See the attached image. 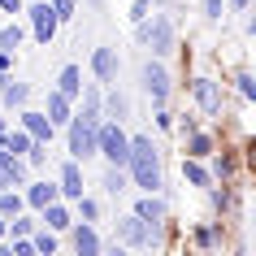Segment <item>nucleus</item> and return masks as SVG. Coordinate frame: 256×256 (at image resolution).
<instances>
[{
	"mask_svg": "<svg viewBox=\"0 0 256 256\" xmlns=\"http://www.w3.org/2000/svg\"><path fill=\"white\" fill-rule=\"evenodd\" d=\"M92 74H96L100 87L118 82V48H96L92 52Z\"/></svg>",
	"mask_w": 256,
	"mask_h": 256,
	"instance_id": "12",
	"label": "nucleus"
},
{
	"mask_svg": "<svg viewBox=\"0 0 256 256\" xmlns=\"http://www.w3.org/2000/svg\"><path fill=\"white\" fill-rule=\"evenodd\" d=\"M56 92L70 96V100H78V92H82V70H78V66H66L61 74H56Z\"/></svg>",
	"mask_w": 256,
	"mask_h": 256,
	"instance_id": "20",
	"label": "nucleus"
},
{
	"mask_svg": "<svg viewBox=\"0 0 256 256\" xmlns=\"http://www.w3.org/2000/svg\"><path fill=\"white\" fill-rule=\"evenodd\" d=\"M148 4H152V0H135V9H130V18H135V22H139V18H148Z\"/></svg>",
	"mask_w": 256,
	"mask_h": 256,
	"instance_id": "34",
	"label": "nucleus"
},
{
	"mask_svg": "<svg viewBox=\"0 0 256 256\" xmlns=\"http://www.w3.org/2000/svg\"><path fill=\"white\" fill-rule=\"evenodd\" d=\"M100 104H104V118H113V122H126V113H130V104H126V96L108 82V92H100Z\"/></svg>",
	"mask_w": 256,
	"mask_h": 256,
	"instance_id": "18",
	"label": "nucleus"
},
{
	"mask_svg": "<svg viewBox=\"0 0 256 256\" xmlns=\"http://www.w3.org/2000/svg\"><path fill=\"white\" fill-rule=\"evenodd\" d=\"M191 92H196V104L204 108V113H208V118H217V113H222V87H217L213 78H191Z\"/></svg>",
	"mask_w": 256,
	"mask_h": 256,
	"instance_id": "10",
	"label": "nucleus"
},
{
	"mask_svg": "<svg viewBox=\"0 0 256 256\" xmlns=\"http://www.w3.org/2000/svg\"><path fill=\"white\" fill-rule=\"evenodd\" d=\"M30 144H35V139L26 135V130H22V126H18V130H4V135H0V148L4 152H14V156H26V148Z\"/></svg>",
	"mask_w": 256,
	"mask_h": 256,
	"instance_id": "22",
	"label": "nucleus"
},
{
	"mask_svg": "<svg viewBox=\"0 0 256 256\" xmlns=\"http://www.w3.org/2000/svg\"><path fill=\"white\" fill-rule=\"evenodd\" d=\"M217 239H222V226H200L196 230V243L200 248H217Z\"/></svg>",
	"mask_w": 256,
	"mask_h": 256,
	"instance_id": "30",
	"label": "nucleus"
},
{
	"mask_svg": "<svg viewBox=\"0 0 256 256\" xmlns=\"http://www.w3.org/2000/svg\"><path fill=\"white\" fill-rule=\"evenodd\" d=\"M4 130H9V122H4V118H0V135H4Z\"/></svg>",
	"mask_w": 256,
	"mask_h": 256,
	"instance_id": "36",
	"label": "nucleus"
},
{
	"mask_svg": "<svg viewBox=\"0 0 256 256\" xmlns=\"http://www.w3.org/2000/svg\"><path fill=\"white\" fill-rule=\"evenodd\" d=\"M52 4V14H56V22H70V18L78 14V0H48Z\"/></svg>",
	"mask_w": 256,
	"mask_h": 256,
	"instance_id": "29",
	"label": "nucleus"
},
{
	"mask_svg": "<svg viewBox=\"0 0 256 256\" xmlns=\"http://www.w3.org/2000/svg\"><path fill=\"white\" fill-rule=\"evenodd\" d=\"M22 40H26V30L18 26V22L0 26V52H18V48H22Z\"/></svg>",
	"mask_w": 256,
	"mask_h": 256,
	"instance_id": "27",
	"label": "nucleus"
},
{
	"mask_svg": "<svg viewBox=\"0 0 256 256\" xmlns=\"http://www.w3.org/2000/svg\"><path fill=\"white\" fill-rule=\"evenodd\" d=\"M22 200H26V208H35V213H40L44 204L61 200V191H56V182H48V178H40V182H22Z\"/></svg>",
	"mask_w": 256,
	"mask_h": 256,
	"instance_id": "13",
	"label": "nucleus"
},
{
	"mask_svg": "<svg viewBox=\"0 0 256 256\" xmlns=\"http://www.w3.org/2000/svg\"><path fill=\"white\" fill-rule=\"evenodd\" d=\"M44 118H48L56 130H61V126L74 118V100H70V96H61V92L52 87V92H48V104H44Z\"/></svg>",
	"mask_w": 256,
	"mask_h": 256,
	"instance_id": "16",
	"label": "nucleus"
},
{
	"mask_svg": "<svg viewBox=\"0 0 256 256\" xmlns=\"http://www.w3.org/2000/svg\"><path fill=\"white\" fill-rule=\"evenodd\" d=\"M182 178H187L191 187H213L208 165H204V161H191V156H182Z\"/></svg>",
	"mask_w": 256,
	"mask_h": 256,
	"instance_id": "21",
	"label": "nucleus"
},
{
	"mask_svg": "<svg viewBox=\"0 0 256 256\" xmlns=\"http://www.w3.org/2000/svg\"><path fill=\"white\" fill-rule=\"evenodd\" d=\"M0 100H4V108L14 113V108H22L30 100V82H18V78H9L4 87H0Z\"/></svg>",
	"mask_w": 256,
	"mask_h": 256,
	"instance_id": "19",
	"label": "nucleus"
},
{
	"mask_svg": "<svg viewBox=\"0 0 256 256\" xmlns=\"http://www.w3.org/2000/svg\"><path fill=\"white\" fill-rule=\"evenodd\" d=\"M135 217H144V222L156 230V226H165L170 208H165V200L156 196V191H144V196H139V204H135Z\"/></svg>",
	"mask_w": 256,
	"mask_h": 256,
	"instance_id": "14",
	"label": "nucleus"
},
{
	"mask_svg": "<svg viewBox=\"0 0 256 256\" xmlns=\"http://www.w3.org/2000/svg\"><path fill=\"white\" fill-rule=\"evenodd\" d=\"M74 213H78V222H100V204H96L92 196L82 191L78 200H74Z\"/></svg>",
	"mask_w": 256,
	"mask_h": 256,
	"instance_id": "28",
	"label": "nucleus"
},
{
	"mask_svg": "<svg viewBox=\"0 0 256 256\" xmlns=\"http://www.w3.org/2000/svg\"><path fill=\"white\" fill-rule=\"evenodd\" d=\"M30 248H35L40 256H52V252H56V230L35 226V230H30Z\"/></svg>",
	"mask_w": 256,
	"mask_h": 256,
	"instance_id": "24",
	"label": "nucleus"
},
{
	"mask_svg": "<svg viewBox=\"0 0 256 256\" xmlns=\"http://www.w3.org/2000/svg\"><path fill=\"white\" fill-rule=\"evenodd\" d=\"M56 191H61V200H70V204L87 191V187H82V161H74V156H70V161L61 165V174H56Z\"/></svg>",
	"mask_w": 256,
	"mask_h": 256,
	"instance_id": "8",
	"label": "nucleus"
},
{
	"mask_svg": "<svg viewBox=\"0 0 256 256\" xmlns=\"http://www.w3.org/2000/svg\"><path fill=\"white\" fill-rule=\"evenodd\" d=\"M18 122H22V130H26L30 139H40V144H52L56 126H52L48 118H44L40 108H26V104H22V108H18Z\"/></svg>",
	"mask_w": 256,
	"mask_h": 256,
	"instance_id": "9",
	"label": "nucleus"
},
{
	"mask_svg": "<svg viewBox=\"0 0 256 256\" xmlns=\"http://www.w3.org/2000/svg\"><path fill=\"white\" fill-rule=\"evenodd\" d=\"M0 243H4V217H0Z\"/></svg>",
	"mask_w": 256,
	"mask_h": 256,
	"instance_id": "38",
	"label": "nucleus"
},
{
	"mask_svg": "<svg viewBox=\"0 0 256 256\" xmlns=\"http://www.w3.org/2000/svg\"><path fill=\"white\" fill-rule=\"evenodd\" d=\"M40 226L56 230V234H66V230L74 226V213H70V204H66V200H52V204H44V208H40Z\"/></svg>",
	"mask_w": 256,
	"mask_h": 256,
	"instance_id": "15",
	"label": "nucleus"
},
{
	"mask_svg": "<svg viewBox=\"0 0 256 256\" xmlns=\"http://www.w3.org/2000/svg\"><path fill=\"white\" fill-rule=\"evenodd\" d=\"M126 174H130V187L139 191H161V152L148 135H130V156H126Z\"/></svg>",
	"mask_w": 256,
	"mask_h": 256,
	"instance_id": "1",
	"label": "nucleus"
},
{
	"mask_svg": "<svg viewBox=\"0 0 256 256\" xmlns=\"http://www.w3.org/2000/svg\"><path fill=\"white\" fill-rule=\"evenodd\" d=\"M234 156H230V152H213V165H208V174L213 178H222V182H230V178H234Z\"/></svg>",
	"mask_w": 256,
	"mask_h": 256,
	"instance_id": "26",
	"label": "nucleus"
},
{
	"mask_svg": "<svg viewBox=\"0 0 256 256\" xmlns=\"http://www.w3.org/2000/svg\"><path fill=\"white\" fill-rule=\"evenodd\" d=\"M170 87H174V82H170V70H165L161 61H148V66H144V92L152 96V104H165V100H170Z\"/></svg>",
	"mask_w": 256,
	"mask_h": 256,
	"instance_id": "7",
	"label": "nucleus"
},
{
	"mask_svg": "<svg viewBox=\"0 0 256 256\" xmlns=\"http://www.w3.org/2000/svg\"><path fill=\"white\" fill-rule=\"evenodd\" d=\"M96 156H104L108 165H126V156H130V135L122 130V122L104 118L96 126Z\"/></svg>",
	"mask_w": 256,
	"mask_h": 256,
	"instance_id": "2",
	"label": "nucleus"
},
{
	"mask_svg": "<svg viewBox=\"0 0 256 256\" xmlns=\"http://www.w3.org/2000/svg\"><path fill=\"white\" fill-rule=\"evenodd\" d=\"M126 187H130V174H126V165H108V170H104V191H108V196H122Z\"/></svg>",
	"mask_w": 256,
	"mask_h": 256,
	"instance_id": "23",
	"label": "nucleus"
},
{
	"mask_svg": "<svg viewBox=\"0 0 256 256\" xmlns=\"http://www.w3.org/2000/svg\"><path fill=\"white\" fill-rule=\"evenodd\" d=\"M4 82H9V74H4V70H0V87H4Z\"/></svg>",
	"mask_w": 256,
	"mask_h": 256,
	"instance_id": "37",
	"label": "nucleus"
},
{
	"mask_svg": "<svg viewBox=\"0 0 256 256\" xmlns=\"http://www.w3.org/2000/svg\"><path fill=\"white\" fill-rule=\"evenodd\" d=\"M139 44L152 48V56H170V52H174V26H170V18L156 14L152 22H148V18H139Z\"/></svg>",
	"mask_w": 256,
	"mask_h": 256,
	"instance_id": "3",
	"label": "nucleus"
},
{
	"mask_svg": "<svg viewBox=\"0 0 256 256\" xmlns=\"http://www.w3.org/2000/svg\"><path fill=\"white\" fill-rule=\"evenodd\" d=\"M96 126L100 122H82L78 113L66 122V144H70V156L74 161H92L96 156Z\"/></svg>",
	"mask_w": 256,
	"mask_h": 256,
	"instance_id": "4",
	"label": "nucleus"
},
{
	"mask_svg": "<svg viewBox=\"0 0 256 256\" xmlns=\"http://www.w3.org/2000/svg\"><path fill=\"white\" fill-rule=\"evenodd\" d=\"M239 92H243V100H256V82H252V74H239Z\"/></svg>",
	"mask_w": 256,
	"mask_h": 256,
	"instance_id": "31",
	"label": "nucleus"
},
{
	"mask_svg": "<svg viewBox=\"0 0 256 256\" xmlns=\"http://www.w3.org/2000/svg\"><path fill=\"white\" fill-rule=\"evenodd\" d=\"M118 243L122 248H152V226L144 222V217H122L118 222Z\"/></svg>",
	"mask_w": 256,
	"mask_h": 256,
	"instance_id": "6",
	"label": "nucleus"
},
{
	"mask_svg": "<svg viewBox=\"0 0 256 256\" xmlns=\"http://www.w3.org/2000/svg\"><path fill=\"white\" fill-rule=\"evenodd\" d=\"M213 152H217L213 135H204L200 126H196V130H191V135H187V152H182V156H191V161H208Z\"/></svg>",
	"mask_w": 256,
	"mask_h": 256,
	"instance_id": "17",
	"label": "nucleus"
},
{
	"mask_svg": "<svg viewBox=\"0 0 256 256\" xmlns=\"http://www.w3.org/2000/svg\"><path fill=\"white\" fill-rule=\"evenodd\" d=\"M26 9V0H0V14H9V18H18Z\"/></svg>",
	"mask_w": 256,
	"mask_h": 256,
	"instance_id": "32",
	"label": "nucleus"
},
{
	"mask_svg": "<svg viewBox=\"0 0 256 256\" xmlns=\"http://www.w3.org/2000/svg\"><path fill=\"white\" fill-rule=\"evenodd\" d=\"M22 14L30 18V35H35V44H44V48H48V44L56 40V26H61V22H56V14H52V4H48V0H30Z\"/></svg>",
	"mask_w": 256,
	"mask_h": 256,
	"instance_id": "5",
	"label": "nucleus"
},
{
	"mask_svg": "<svg viewBox=\"0 0 256 256\" xmlns=\"http://www.w3.org/2000/svg\"><path fill=\"white\" fill-rule=\"evenodd\" d=\"M204 18L217 22V18H222V0H204Z\"/></svg>",
	"mask_w": 256,
	"mask_h": 256,
	"instance_id": "33",
	"label": "nucleus"
},
{
	"mask_svg": "<svg viewBox=\"0 0 256 256\" xmlns=\"http://www.w3.org/2000/svg\"><path fill=\"white\" fill-rule=\"evenodd\" d=\"M26 208V200H22V187H9V191H0V217L9 222L14 213H22Z\"/></svg>",
	"mask_w": 256,
	"mask_h": 256,
	"instance_id": "25",
	"label": "nucleus"
},
{
	"mask_svg": "<svg viewBox=\"0 0 256 256\" xmlns=\"http://www.w3.org/2000/svg\"><path fill=\"white\" fill-rule=\"evenodd\" d=\"M248 4H252V0H230V9H234V14H248Z\"/></svg>",
	"mask_w": 256,
	"mask_h": 256,
	"instance_id": "35",
	"label": "nucleus"
},
{
	"mask_svg": "<svg viewBox=\"0 0 256 256\" xmlns=\"http://www.w3.org/2000/svg\"><path fill=\"white\" fill-rule=\"evenodd\" d=\"M70 243L78 256H100V234H96V222H74L70 226Z\"/></svg>",
	"mask_w": 256,
	"mask_h": 256,
	"instance_id": "11",
	"label": "nucleus"
}]
</instances>
